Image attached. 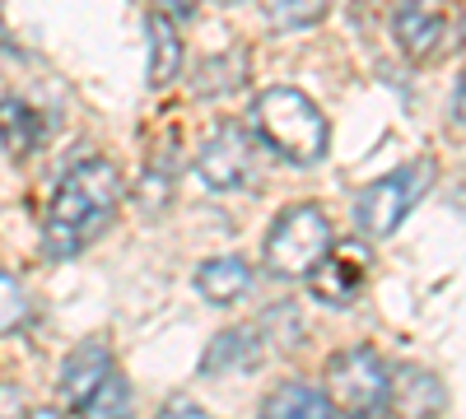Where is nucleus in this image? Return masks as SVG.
I'll list each match as a JSON object with an SVG mask.
<instances>
[{
    "mask_svg": "<svg viewBox=\"0 0 466 419\" xmlns=\"http://www.w3.org/2000/svg\"><path fill=\"white\" fill-rule=\"evenodd\" d=\"M252 289V265L243 256H215V261H201L197 271V294L215 308H228V303H238L243 294Z\"/></svg>",
    "mask_w": 466,
    "mask_h": 419,
    "instance_id": "nucleus-10",
    "label": "nucleus"
},
{
    "mask_svg": "<svg viewBox=\"0 0 466 419\" xmlns=\"http://www.w3.org/2000/svg\"><path fill=\"white\" fill-rule=\"evenodd\" d=\"M327 15V0H276L270 5V24L276 28H313Z\"/></svg>",
    "mask_w": 466,
    "mask_h": 419,
    "instance_id": "nucleus-17",
    "label": "nucleus"
},
{
    "mask_svg": "<svg viewBox=\"0 0 466 419\" xmlns=\"http://www.w3.org/2000/svg\"><path fill=\"white\" fill-rule=\"evenodd\" d=\"M28 322V294L15 275L0 271V335H10Z\"/></svg>",
    "mask_w": 466,
    "mask_h": 419,
    "instance_id": "nucleus-16",
    "label": "nucleus"
},
{
    "mask_svg": "<svg viewBox=\"0 0 466 419\" xmlns=\"http://www.w3.org/2000/svg\"><path fill=\"white\" fill-rule=\"evenodd\" d=\"M392 28H397V43L410 61H430L448 33V19H443L439 0H401L392 15Z\"/></svg>",
    "mask_w": 466,
    "mask_h": 419,
    "instance_id": "nucleus-9",
    "label": "nucleus"
},
{
    "mask_svg": "<svg viewBox=\"0 0 466 419\" xmlns=\"http://www.w3.org/2000/svg\"><path fill=\"white\" fill-rule=\"evenodd\" d=\"M452 122L466 131V70H461V80H457V94H452Z\"/></svg>",
    "mask_w": 466,
    "mask_h": 419,
    "instance_id": "nucleus-19",
    "label": "nucleus"
},
{
    "mask_svg": "<svg viewBox=\"0 0 466 419\" xmlns=\"http://www.w3.org/2000/svg\"><path fill=\"white\" fill-rule=\"evenodd\" d=\"M197 177L210 186V192H219V196L248 186L252 182V135L243 126H219L206 140L201 159H197Z\"/></svg>",
    "mask_w": 466,
    "mask_h": 419,
    "instance_id": "nucleus-7",
    "label": "nucleus"
},
{
    "mask_svg": "<svg viewBox=\"0 0 466 419\" xmlns=\"http://www.w3.org/2000/svg\"><path fill=\"white\" fill-rule=\"evenodd\" d=\"M182 70V37H177V24L154 10L149 15V85L154 89H168Z\"/></svg>",
    "mask_w": 466,
    "mask_h": 419,
    "instance_id": "nucleus-12",
    "label": "nucleus"
},
{
    "mask_svg": "<svg viewBox=\"0 0 466 419\" xmlns=\"http://www.w3.org/2000/svg\"><path fill=\"white\" fill-rule=\"evenodd\" d=\"M37 140H43V122L33 117V107L19 98H0V145L15 159H28L37 149Z\"/></svg>",
    "mask_w": 466,
    "mask_h": 419,
    "instance_id": "nucleus-14",
    "label": "nucleus"
},
{
    "mask_svg": "<svg viewBox=\"0 0 466 419\" xmlns=\"http://www.w3.org/2000/svg\"><path fill=\"white\" fill-rule=\"evenodd\" d=\"M266 414H276V419H331L340 414L336 401L318 387H308V383H285L280 392H270L266 396Z\"/></svg>",
    "mask_w": 466,
    "mask_h": 419,
    "instance_id": "nucleus-13",
    "label": "nucleus"
},
{
    "mask_svg": "<svg viewBox=\"0 0 466 419\" xmlns=\"http://www.w3.org/2000/svg\"><path fill=\"white\" fill-rule=\"evenodd\" d=\"M331 224L318 205H294L285 210L266 234V265L280 280H308L331 252Z\"/></svg>",
    "mask_w": 466,
    "mask_h": 419,
    "instance_id": "nucleus-3",
    "label": "nucleus"
},
{
    "mask_svg": "<svg viewBox=\"0 0 466 419\" xmlns=\"http://www.w3.org/2000/svg\"><path fill=\"white\" fill-rule=\"evenodd\" d=\"M430 182H434V164H406V168H397V173H387V177H378L369 192L360 196V210H355V219H360V228L369 238H387L392 228H401L406 224V214L424 201V192H430Z\"/></svg>",
    "mask_w": 466,
    "mask_h": 419,
    "instance_id": "nucleus-5",
    "label": "nucleus"
},
{
    "mask_svg": "<svg viewBox=\"0 0 466 419\" xmlns=\"http://www.w3.org/2000/svg\"><path fill=\"white\" fill-rule=\"evenodd\" d=\"M112 377V354L103 340H85V345H75L61 364V401L75 410V414H85L94 392Z\"/></svg>",
    "mask_w": 466,
    "mask_h": 419,
    "instance_id": "nucleus-8",
    "label": "nucleus"
},
{
    "mask_svg": "<svg viewBox=\"0 0 466 419\" xmlns=\"http://www.w3.org/2000/svg\"><path fill=\"white\" fill-rule=\"evenodd\" d=\"M257 135L289 164H322L327 159V117L303 89H266L252 107Z\"/></svg>",
    "mask_w": 466,
    "mask_h": 419,
    "instance_id": "nucleus-2",
    "label": "nucleus"
},
{
    "mask_svg": "<svg viewBox=\"0 0 466 419\" xmlns=\"http://www.w3.org/2000/svg\"><path fill=\"white\" fill-rule=\"evenodd\" d=\"M443 405V392L434 387V377L430 373H420V368H401L392 377V410H406V414H430Z\"/></svg>",
    "mask_w": 466,
    "mask_h": 419,
    "instance_id": "nucleus-15",
    "label": "nucleus"
},
{
    "mask_svg": "<svg viewBox=\"0 0 466 419\" xmlns=\"http://www.w3.org/2000/svg\"><path fill=\"white\" fill-rule=\"evenodd\" d=\"M369 271H373V252L364 243H331L322 265L308 275L313 280V298L327 303V308H350V303L364 294Z\"/></svg>",
    "mask_w": 466,
    "mask_h": 419,
    "instance_id": "nucleus-6",
    "label": "nucleus"
},
{
    "mask_svg": "<svg viewBox=\"0 0 466 419\" xmlns=\"http://www.w3.org/2000/svg\"><path fill=\"white\" fill-rule=\"evenodd\" d=\"M261 364V340H257V331H219L215 340H210V350H206V359H201V368L210 373V377H228V373H243V368H257Z\"/></svg>",
    "mask_w": 466,
    "mask_h": 419,
    "instance_id": "nucleus-11",
    "label": "nucleus"
},
{
    "mask_svg": "<svg viewBox=\"0 0 466 419\" xmlns=\"http://www.w3.org/2000/svg\"><path fill=\"white\" fill-rule=\"evenodd\" d=\"M164 5V15L168 19H182V15H191V0H159Z\"/></svg>",
    "mask_w": 466,
    "mask_h": 419,
    "instance_id": "nucleus-20",
    "label": "nucleus"
},
{
    "mask_svg": "<svg viewBox=\"0 0 466 419\" xmlns=\"http://www.w3.org/2000/svg\"><path fill=\"white\" fill-rule=\"evenodd\" d=\"M127 405H131V392H127V383H122V373L112 368V377L94 392V401H89L85 414H127Z\"/></svg>",
    "mask_w": 466,
    "mask_h": 419,
    "instance_id": "nucleus-18",
    "label": "nucleus"
},
{
    "mask_svg": "<svg viewBox=\"0 0 466 419\" xmlns=\"http://www.w3.org/2000/svg\"><path fill=\"white\" fill-rule=\"evenodd\" d=\"M122 192H127V182H122V173H116V164H107V159L75 164L56 182L52 205H47V238H43L47 256L66 261L75 252H85L107 228V219L116 214Z\"/></svg>",
    "mask_w": 466,
    "mask_h": 419,
    "instance_id": "nucleus-1",
    "label": "nucleus"
},
{
    "mask_svg": "<svg viewBox=\"0 0 466 419\" xmlns=\"http://www.w3.org/2000/svg\"><path fill=\"white\" fill-rule=\"evenodd\" d=\"M327 396L345 414H382L392 405V373L369 345H350L327 364Z\"/></svg>",
    "mask_w": 466,
    "mask_h": 419,
    "instance_id": "nucleus-4",
    "label": "nucleus"
}]
</instances>
